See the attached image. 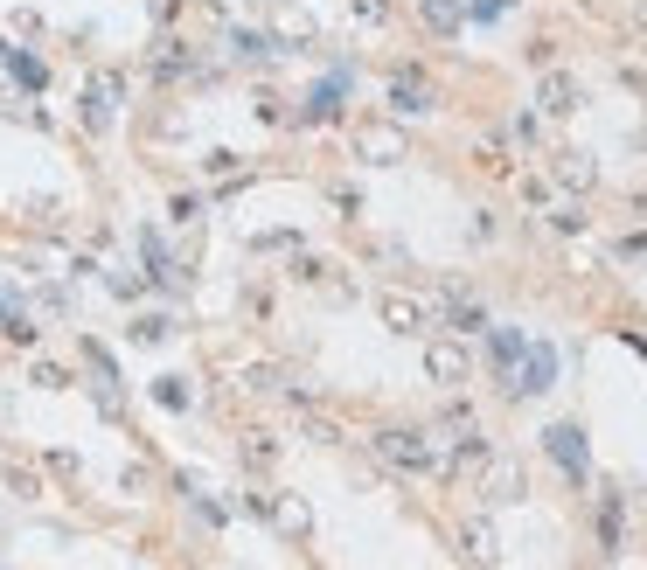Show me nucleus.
<instances>
[{
	"label": "nucleus",
	"mask_w": 647,
	"mask_h": 570,
	"mask_svg": "<svg viewBox=\"0 0 647 570\" xmlns=\"http://www.w3.org/2000/svg\"><path fill=\"white\" fill-rule=\"evenodd\" d=\"M154 397H161L167 411H181V404H188V390H181V376H161V383H154Z\"/></svg>",
	"instance_id": "nucleus-22"
},
{
	"label": "nucleus",
	"mask_w": 647,
	"mask_h": 570,
	"mask_svg": "<svg viewBox=\"0 0 647 570\" xmlns=\"http://www.w3.org/2000/svg\"><path fill=\"white\" fill-rule=\"evenodd\" d=\"M355 153L376 160V167H390V160H404V133H397V126H362V133H355Z\"/></svg>",
	"instance_id": "nucleus-11"
},
{
	"label": "nucleus",
	"mask_w": 647,
	"mask_h": 570,
	"mask_svg": "<svg viewBox=\"0 0 647 570\" xmlns=\"http://www.w3.org/2000/svg\"><path fill=\"white\" fill-rule=\"evenodd\" d=\"M522 494H529L522 466H515V459H494V466H487V501H494V508H508V501H522Z\"/></svg>",
	"instance_id": "nucleus-12"
},
{
	"label": "nucleus",
	"mask_w": 647,
	"mask_h": 570,
	"mask_svg": "<svg viewBox=\"0 0 647 570\" xmlns=\"http://www.w3.org/2000/svg\"><path fill=\"white\" fill-rule=\"evenodd\" d=\"M557 174H564L571 188H592V167H585V153H557Z\"/></svg>",
	"instance_id": "nucleus-20"
},
{
	"label": "nucleus",
	"mask_w": 647,
	"mask_h": 570,
	"mask_svg": "<svg viewBox=\"0 0 647 570\" xmlns=\"http://www.w3.org/2000/svg\"><path fill=\"white\" fill-rule=\"evenodd\" d=\"M425 376H432L439 390H460V383H467V348H460V341H432V348H425Z\"/></svg>",
	"instance_id": "nucleus-6"
},
{
	"label": "nucleus",
	"mask_w": 647,
	"mask_h": 570,
	"mask_svg": "<svg viewBox=\"0 0 647 570\" xmlns=\"http://www.w3.org/2000/svg\"><path fill=\"white\" fill-rule=\"evenodd\" d=\"M119 105H126V84H119V77H91V84H84V126H91V133H105V126L119 119Z\"/></svg>",
	"instance_id": "nucleus-2"
},
{
	"label": "nucleus",
	"mask_w": 647,
	"mask_h": 570,
	"mask_svg": "<svg viewBox=\"0 0 647 570\" xmlns=\"http://www.w3.org/2000/svg\"><path fill=\"white\" fill-rule=\"evenodd\" d=\"M35 383H42V390H63L70 369H63V362H35Z\"/></svg>",
	"instance_id": "nucleus-23"
},
{
	"label": "nucleus",
	"mask_w": 647,
	"mask_h": 570,
	"mask_svg": "<svg viewBox=\"0 0 647 570\" xmlns=\"http://www.w3.org/2000/svg\"><path fill=\"white\" fill-rule=\"evenodd\" d=\"M341 91H348L341 77H327V84H314V91H307V119H334V112H341Z\"/></svg>",
	"instance_id": "nucleus-14"
},
{
	"label": "nucleus",
	"mask_w": 647,
	"mask_h": 570,
	"mask_svg": "<svg viewBox=\"0 0 647 570\" xmlns=\"http://www.w3.org/2000/svg\"><path fill=\"white\" fill-rule=\"evenodd\" d=\"M355 14H362V21H383V14H390V0H355Z\"/></svg>",
	"instance_id": "nucleus-26"
},
{
	"label": "nucleus",
	"mask_w": 647,
	"mask_h": 570,
	"mask_svg": "<svg viewBox=\"0 0 647 570\" xmlns=\"http://www.w3.org/2000/svg\"><path fill=\"white\" fill-rule=\"evenodd\" d=\"M543 445H550V459H557L571 480H585V473H592V459H585V431H578V425H550V431H543Z\"/></svg>",
	"instance_id": "nucleus-5"
},
{
	"label": "nucleus",
	"mask_w": 647,
	"mask_h": 570,
	"mask_svg": "<svg viewBox=\"0 0 647 570\" xmlns=\"http://www.w3.org/2000/svg\"><path fill=\"white\" fill-rule=\"evenodd\" d=\"M494 550H501V543H494V529L474 515V522H467V557H474V564H494Z\"/></svg>",
	"instance_id": "nucleus-16"
},
{
	"label": "nucleus",
	"mask_w": 647,
	"mask_h": 570,
	"mask_svg": "<svg viewBox=\"0 0 647 570\" xmlns=\"http://www.w3.org/2000/svg\"><path fill=\"white\" fill-rule=\"evenodd\" d=\"M202 167H209V174H237V153H230V146H216V153H209Z\"/></svg>",
	"instance_id": "nucleus-24"
},
{
	"label": "nucleus",
	"mask_w": 647,
	"mask_h": 570,
	"mask_svg": "<svg viewBox=\"0 0 647 570\" xmlns=\"http://www.w3.org/2000/svg\"><path fill=\"white\" fill-rule=\"evenodd\" d=\"M376 313H383V327H397V334H425V320H432V306H425L418 292H397V285L376 299Z\"/></svg>",
	"instance_id": "nucleus-3"
},
{
	"label": "nucleus",
	"mask_w": 647,
	"mask_h": 570,
	"mask_svg": "<svg viewBox=\"0 0 647 570\" xmlns=\"http://www.w3.org/2000/svg\"><path fill=\"white\" fill-rule=\"evenodd\" d=\"M167 223H195V195H174L167 202Z\"/></svg>",
	"instance_id": "nucleus-25"
},
{
	"label": "nucleus",
	"mask_w": 647,
	"mask_h": 570,
	"mask_svg": "<svg viewBox=\"0 0 647 570\" xmlns=\"http://www.w3.org/2000/svg\"><path fill=\"white\" fill-rule=\"evenodd\" d=\"M376 459H390L404 473H439V452L425 445V431H376Z\"/></svg>",
	"instance_id": "nucleus-1"
},
{
	"label": "nucleus",
	"mask_w": 647,
	"mask_h": 570,
	"mask_svg": "<svg viewBox=\"0 0 647 570\" xmlns=\"http://www.w3.org/2000/svg\"><path fill=\"white\" fill-rule=\"evenodd\" d=\"M0 63H7V77H14L21 91H49V63H42L35 49H21V42H0Z\"/></svg>",
	"instance_id": "nucleus-7"
},
{
	"label": "nucleus",
	"mask_w": 647,
	"mask_h": 570,
	"mask_svg": "<svg viewBox=\"0 0 647 570\" xmlns=\"http://www.w3.org/2000/svg\"><path fill=\"white\" fill-rule=\"evenodd\" d=\"M314 35H321V28H314L307 7H272V42H279V49H307Z\"/></svg>",
	"instance_id": "nucleus-8"
},
{
	"label": "nucleus",
	"mask_w": 647,
	"mask_h": 570,
	"mask_svg": "<svg viewBox=\"0 0 647 570\" xmlns=\"http://www.w3.org/2000/svg\"><path fill=\"white\" fill-rule=\"evenodd\" d=\"M557 383V355L550 348H522V383H508V397H536Z\"/></svg>",
	"instance_id": "nucleus-9"
},
{
	"label": "nucleus",
	"mask_w": 647,
	"mask_h": 570,
	"mask_svg": "<svg viewBox=\"0 0 647 570\" xmlns=\"http://www.w3.org/2000/svg\"><path fill=\"white\" fill-rule=\"evenodd\" d=\"M571 105H578V91H571L564 77H550V84H543V112H571Z\"/></svg>",
	"instance_id": "nucleus-19"
},
{
	"label": "nucleus",
	"mask_w": 647,
	"mask_h": 570,
	"mask_svg": "<svg viewBox=\"0 0 647 570\" xmlns=\"http://www.w3.org/2000/svg\"><path fill=\"white\" fill-rule=\"evenodd\" d=\"M272 459H279V445H272L265 431H251V438H244V466H258V473H265Z\"/></svg>",
	"instance_id": "nucleus-18"
},
{
	"label": "nucleus",
	"mask_w": 647,
	"mask_h": 570,
	"mask_svg": "<svg viewBox=\"0 0 647 570\" xmlns=\"http://www.w3.org/2000/svg\"><path fill=\"white\" fill-rule=\"evenodd\" d=\"M390 105H397V112H411V119H418V112H432V105H439V98H432V91H425V84H418V77H411V70H397V77H390Z\"/></svg>",
	"instance_id": "nucleus-13"
},
{
	"label": "nucleus",
	"mask_w": 647,
	"mask_h": 570,
	"mask_svg": "<svg viewBox=\"0 0 647 570\" xmlns=\"http://www.w3.org/2000/svg\"><path fill=\"white\" fill-rule=\"evenodd\" d=\"M147 77H154V84H181V77H195V49H188L181 35H161V42H154V56H147Z\"/></svg>",
	"instance_id": "nucleus-4"
},
{
	"label": "nucleus",
	"mask_w": 647,
	"mask_h": 570,
	"mask_svg": "<svg viewBox=\"0 0 647 570\" xmlns=\"http://www.w3.org/2000/svg\"><path fill=\"white\" fill-rule=\"evenodd\" d=\"M147 14H154V21H174V14H181V0H147Z\"/></svg>",
	"instance_id": "nucleus-27"
},
{
	"label": "nucleus",
	"mask_w": 647,
	"mask_h": 570,
	"mask_svg": "<svg viewBox=\"0 0 647 570\" xmlns=\"http://www.w3.org/2000/svg\"><path fill=\"white\" fill-rule=\"evenodd\" d=\"M425 21L432 28H460V0H425Z\"/></svg>",
	"instance_id": "nucleus-21"
},
{
	"label": "nucleus",
	"mask_w": 647,
	"mask_h": 570,
	"mask_svg": "<svg viewBox=\"0 0 647 570\" xmlns=\"http://www.w3.org/2000/svg\"><path fill=\"white\" fill-rule=\"evenodd\" d=\"M522 348H529L522 334H508V327H494V348H487V355H494V369H501V376H515V362H522Z\"/></svg>",
	"instance_id": "nucleus-15"
},
{
	"label": "nucleus",
	"mask_w": 647,
	"mask_h": 570,
	"mask_svg": "<svg viewBox=\"0 0 647 570\" xmlns=\"http://www.w3.org/2000/svg\"><path fill=\"white\" fill-rule=\"evenodd\" d=\"M265 522H279L286 536H314V508H307L300 494H272V501H265Z\"/></svg>",
	"instance_id": "nucleus-10"
},
{
	"label": "nucleus",
	"mask_w": 647,
	"mask_h": 570,
	"mask_svg": "<svg viewBox=\"0 0 647 570\" xmlns=\"http://www.w3.org/2000/svg\"><path fill=\"white\" fill-rule=\"evenodd\" d=\"M174 334V313H140L133 320V341H167Z\"/></svg>",
	"instance_id": "nucleus-17"
}]
</instances>
